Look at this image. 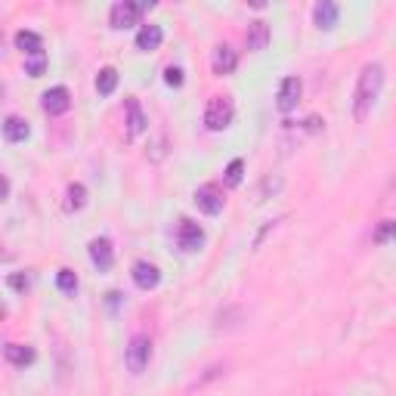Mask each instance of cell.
<instances>
[{"label":"cell","instance_id":"25","mask_svg":"<svg viewBox=\"0 0 396 396\" xmlns=\"http://www.w3.org/2000/svg\"><path fill=\"white\" fill-rule=\"evenodd\" d=\"M165 84H167V87H183V68L167 65L165 68Z\"/></svg>","mask_w":396,"mask_h":396},{"label":"cell","instance_id":"20","mask_svg":"<svg viewBox=\"0 0 396 396\" xmlns=\"http://www.w3.org/2000/svg\"><path fill=\"white\" fill-rule=\"evenodd\" d=\"M84 201H87V189H84L81 183H72L65 189V205H62V207H65L68 214H75V211H81V207H84Z\"/></svg>","mask_w":396,"mask_h":396},{"label":"cell","instance_id":"26","mask_svg":"<svg viewBox=\"0 0 396 396\" xmlns=\"http://www.w3.org/2000/svg\"><path fill=\"white\" fill-rule=\"evenodd\" d=\"M10 288H15V291H25V288H28V279L22 276V273H13V276H10Z\"/></svg>","mask_w":396,"mask_h":396},{"label":"cell","instance_id":"17","mask_svg":"<svg viewBox=\"0 0 396 396\" xmlns=\"http://www.w3.org/2000/svg\"><path fill=\"white\" fill-rule=\"evenodd\" d=\"M146 115H143V108H139L136 99H127V136H139L146 130Z\"/></svg>","mask_w":396,"mask_h":396},{"label":"cell","instance_id":"7","mask_svg":"<svg viewBox=\"0 0 396 396\" xmlns=\"http://www.w3.org/2000/svg\"><path fill=\"white\" fill-rule=\"evenodd\" d=\"M41 106L46 115H65L72 108V93H68V87H50L41 96Z\"/></svg>","mask_w":396,"mask_h":396},{"label":"cell","instance_id":"23","mask_svg":"<svg viewBox=\"0 0 396 396\" xmlns=\"http://www.w3.org/2000/svg\"><path fill=\"white\" fill-rule=\"evenodd\" d=\"M242 170H245V161L242 158L229 161V167H226V186H238V183H242Z\"/></svg>","mask_w":396,"mask_h":396},{"label":"cell","instance_id":"18","mask_svg":"<svg viewBox=\"0 0 396 396\" xmlns=\"http://www.w3.org/2000/svg\"><path fill=\"white\" fill-rule=\"evenodd\" d=\"M4 356H6L10 366H19V369H25V366L34 362V350H31V347H22V344H6Z\"/></svg>","mask_w":396,"mask_h":396},{"label":"cell","instance_id":"10","mask_svg":"<svg viewBox=\"0 0 396 396\" xmlns=\"http://www.w3.org/2000/svg\"><path fill=\"white\" fill-rule=\"evenodd\" d=\"M300 99V77H285L282 87H279V96H276V106L279 112H291Z\"/></svg>","mask_w":396,"mask_h":396},{"label":"cell","instance_id":"22","mask_svg":"<svg viewBox=\"0 0 396 396\" xmlns=\"http://www.w3.org/2000/svg\"><path fill=\"white\" fill-rule=\"evenodd\" d=\"M56 285H59V291L75 294L77 291V276L72 273V269H59V273H56Z\"/></svg>","mask_w":396,"mask_h":396},{"label":"cell","instance_id":"1","mask_svg":"<svg viewBox=\"0 0 396 396\" xmlns=\"http://www.w3.org/2000/svg\"><path fill=\"white\" fill-rule=\"evenodd\" d=\"M381 84H384V68L378 62H369L359 72V81H356V96H353L356 121H366L371 115V106H375L378 93H381Z\"/></svg>","mask_w":396,"mask_h":396},{"label":"cell","instance_id":"6","mask_svg":"<svg viewBox=\"0 0 396 396\" xmlns=\"http://www.w3.org/2000/svg\"><path fill=\"white\" fill-rule=\"evenodd\" d=\"M177 245H180L186 254L198 251V248L205 245V229H201L198 223H192V220H180V229H177Z\"/></svg>","mask_w":396,"mask_h":396},{"label":"cell","instance_id":"8","mask_svg":"<svg viewBox=\"0 0 396 396\" xmlns=\"http://www.w3.org/2000/svg\"><path fill=\"white\" fill-rule=\"evenodd\" d=\"M90 260H93V267L99 269V273H108L112 269V263H115V248L108 238H93L90 242Z\"/></svg>","mask_w":396,"mask_h":396},{"label":"cell","instance_id":"4","mask_svg":"<svg viewBox=\"0 0 396 396\" xmlns=\"http://www.w3.org/2000/svg\"><path fill=\"white\" fill-rule=\"evenodd\" d=\"M149 4H134V0H124V4H115L112 13H108V22H112V28H130L139 22V15Z\"/></svg>","mask_w":396,"mask_h":396},{"label":"cell","instance_id":"9","mask_svg":"<svg viewBox=\"0 0 396 396\" xmlns=\"http://www.w3.org/2000/svg\"><path fill=\"white\" fill-rule=\"evenodd\" d=\"M134 282H136V288L152 291L155 285L161 282L158 267H155V263H149V260H136V263H134Z\"/></svg>","mask_w":396,"mask_h":396},{"label":"cell","instance_id":"16","mask_svg":"<svg viewBox=\"0 0 396 396\" xmlns=\"http://www.w3.org/2000/svg\"><path fill=\"white\" fill-rule=\"evenodd\" d=\"M15 46H19L28 59L44 53V41H41V34H34V31H19V34H15Z\"/></svg>","mask_w":396,"mask_h":396},{"label":"cell","instance_id":"3","mask_svg":"<svg viewBox=\"0 0 396 396\" xmlns=\"http://www.w3.org/2000/svg\"><path fill=\"white\" fill-rule=\"evenodd\" d=\"M127 369H130V375H143L146 366H149V359H152V340L146 338V335H136V338H130V344H127Z\"/></svg>","mask_w":396,"mask_h":396},{"label":"cell","instance_id":"5","mask_svg":"<svg viewBox=\"0 0 396 396\" xmlns=\"http://www.w3.org/2000/svg\"><path fill=\"white\" fill-rule=\"evenodd\" d=\"M196 205H198V211H205L207 217L220 214V211H223V192H220V186H214V183L198 186V192H196Z\"/></svg>","mask_w":396,"mask_h":396},{"label":"cell","instance_id":"13","mask_svg":"<svg viewBox=\"0 0 396 396\" xmlns=\"http://www.w3.org/2000/svg\"><path fill=\"white\" fill-rule=\"evenodd\" d=\"M31 127L25 118H19V115H6L4 118V139L6 143H22V139H28Z\"/></svg>","mask_w":396,"mask_h":396},{"label":"cell","instance_id":"14","mask_svg":"<svg viewBox=\"0 0 396 396\" xmlns=\"http://www.w3.org/2000/svg\"><path fill=\"white\" fill-rule=\"evenodd\" d=\"M161 41H165V31H161V25H143L139 28V34H136V50H143V53H152V50H158Z\"/></svg>","mask_w":396,"mask_h":396},{"label":"cell","instance_id":"11","mask_svg":"<svg viewBox=\"0 0 396 396\" xmlns=\"http://www.w3.org/2000/svg\"><path fill=\"white\" fill-rule=\"evenodd\" d=\"M267 44H269V25L263 19L251 22V25H248V34H245V46L251 53H260V50H267Z\"/></svg>","mask_w":396,"mask_h":396},{"label":"cell","instance_id":"21","mask_svg":"<svg viewBox=\"0 0 396 396\" xmlns=\"http://www.w3.org/2000/svg\"><path fill=\"white\" fill-rule=\"evenodd\" d=\"M371 238H375V245L393 242V238H396V220H381L375 226V236H371Z\"/></svg>","mask_w":396,"mask_h":396},{"label":"cell","instance_id":"24","mask_svg":"<svg viewBox=\"0 0 396 396\" xmlns=\"http://www.w3.org/2000/svg\"><path fill=\"white\" fill-rule=\"evenodd\" d=\"M44 68H46V56H44V53H41V56L25 59V72H28L31 77H41V75H44Z\"/></svg>","mask_w":396,"mask_h":396},{"label":"cell","instance_id":"12","mask_svg":"<svg viewBox=\"0 0 396 396\" xmlns=\"http://www.w3.org/2000/svg\"><path fill=\"white\" fill-rule=\"evenodd\" d=\"M236 65H238L236 50H232L229 44L217 46V50H214V75H232V72H236Z\"/></svg>","mask_w":396,"mask_h":396},{"label":"cell","instance_id":"19","mask_svg":"<svg viewBox=\"0 0 396 396\" xmlns=\"http://www.w3.org/2000/svg\"><path fill=\"white\" fill-rule=\"evenodd\" d=\"M115 87H118V72H115L112 65L99 68V75H96V93L99 96H112Z\"/></svg>","mask_w":396,"mask_h":396},{"label":"cell","instance_id":"15","mask_svg":"<svg viewBox=\"0 0 396 396\" xmlns=\"http://www.w3.org/2000/svg\"><path fill=\"white\" fill-rule=\"evenodd\" d=\"M338 4H331V0H322V4H316L313 6V19H316V25L319 28H335V22H338Z\"/></svg>","mask_w":396,"mask_h":396},{"label":"cell","instance_id":"2","mask_svg":"<svg viewBox=\"0 0 396 396\" xmlns=\"http://www.w3.org/2000/svg\"><path fill=\"white\" fill-rule=\"evenodd\" d=\"M232 115H236V108H232L229 96H211V103L205 108V127L220 134V130H226L232 124Z\"/></svg>","mask_w":396,"mask_h":396}]
</instances>
